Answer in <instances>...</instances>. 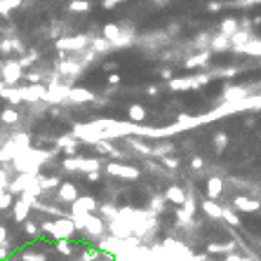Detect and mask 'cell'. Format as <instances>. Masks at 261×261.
<instances>
[{"label": "cell", "mask_w": 261, "mask_h": 261, "mask_svg": "<svg viewBox=\"0 0 261 261\" xmlns=\"http://www.w3.org/2000/svg\"><path fill=\"white\" fill-rule=\"evenodd\" d=\"M165 198H167V202L177 205V207H181L183 202H186V198H188V193L183 191L181 186L172 183V186H167V191H165Z\"/></svg>", "instance_id": "8fae6325"}, {"label": "cell", "mask_w": 261, "mask_h": 261, "mask_svg": "<svg viewBox=\"0 0 261 261\" xmlns=\"http://www.w3.org/2000/svg\"><path fill=\"white\" fill-rule=\"evenodd\" d=\"M235 31H238V21H235L233 17H228V19L221 24V33H226V36H233Z\"/></svg>", "instance_id": "1f68e13d"}, {"label": "cell", "mask_w": 261, "mask_h": 261, "mask_svg": "<svg viewBox=\"0 0 261 261\" xmlns=\"http://www.w3.org/2000/svg\"><path fill=\"white\" fill-rule=\"evenodd\" d=\"M78 196H80L78 186H76V183H71V181H61V186L57 188V200H59V202H64V205H71Z\"/></svg>", "instance_id": "ba28073f"}, {"label": "cell", "mask_w": 261, "mask_h": 261, "mask_svg": "<svg viewBox=\"0 0 261 261\" xmlns=\"http://www.w3.org/2000/svg\"><path fill=\"white\" fill-rule=\"evenodd\" d=\"M0 76H2V85L12 87V85H17V80L21 78V64H14V61L5 64L0 68Z\"/></svg>", "instance_id": "52a82bcc"}, {"label": "cell", "mask_w": 261, "mask_h": 261, "mask_svg": "<svg viewBox=\"0 0 261 261\" xmlns=\"http://www.w3.org/2000/svg\"><path fill=\"white\" fill-rule=\"evenodd\" d=\"M130 146L137 151V153H141V156H151V146H144V144H139L137 139H130Z\"/></svg>", "instance_id": "d6a6232c"}, {"label": "cell", "mask_w": 261, "mask_h": 261, "mask_svg": "<svg viewBox=\"0 0 261 261\" xmlns=\"http://www.w3.org/2000/svg\"><path fill=\"white\" fill-rule=\"evenodd\" d=\"M19 118H21L19 116V111L12 108V106H7V108L0 113V122H2V125H17V122H19Z\"/></svg>", "instance_id": "44dd1931"}, {"label": "cell", "mask_w": 261, "mask_h": 261, "mask_svg": "<svg viewBox=\"0 0 261 261\" xmlns=\"http://www.w3.org/2000/svg\"><path fill=\"white\" fill-rule=\"evenodd\" d=\"M97 209H99V200L94 196H78L71 202L68 214H71V217H73V214H94Z\"/></svg>", "instance_id": "3957f363"}, {"label": "cell", "mask_w": 261, "mask_h": 261, "mask_svg": "<svg viewBox=\"0 0 261 261\" xmlns=\"http://www.w3.org/2000/svg\"><path fill=\"white\" fill-rule=\"evenodd\" d=\"M202 165H205L202 158H193V160H191V167H193V170H202Z\"/></svg>", "instance_id": "74e56055"}, {"label": "cell", "mask_w": 261, "mask_h": 261, "mask_svg": "<svg viewBox=\"0 0 261 261\" xmlns=\"http://www.w3.org/2000/svg\"><path fill=\"white\" fill-rule=\"evenodd\" d=\"M0 247H10V233H7V226L0 223Z\"/></svg>", "instance_id": "836d02e7"}, {"label": "cell", "mask_w": 261, "mask_h": 261, "mask_svg": "<svg viewBox=\"0 0 261 261\" xmlns=\"http://www.w3.org/2000/svg\"><path fill=\"white\" fill-rule=\"evenodd\" d=\"M61 167H64V172H82V174H90V172L101 167V160H99V158L66 156L64 162H61Z\"/></svg>", "instance_id": "7a4b0ae2"}, {"label": "cell", "mask_w": 261, "mask_h": 261, "mask_svg": "<svg viewBox=\"0 0 261 261\" xmlns=\"http://www.w3.org/2000/svg\"><path fill=\"white\" fill-rule=\"evenodd\" d=\"M233 42H231V38L226 36V33H221V36H217V38H212V47L214 50H228Z\"/></svg>", "instance_id": "d4e9b609"}, {"label": "cell", "mask_w": 261, "mask_h": 261, "mask_svg": "<svg viewBox=\"0 0 261 261\" xmlns=\"http://www.w3.org/2000/svg\"><path fill=\"white\" fill-rule=\"evenodd\" d=\"M21 226H24V233L31 235V238H38V235H42V228H40V223H36V221H28V219H26Z\"/></svg>", "instance_id": "4316f807"}, {"label": "cell", "mask_w": 261, "mask_h": 261, "mask_svg": "<svg viewBox=\"0 0 261 261\" xmlns=\"http://www.w3.org/2000/svg\"><path fill=\"white\" fill-rule=\"evenodd\" d=\"M99 217L104 219L106 223L108 221H113V219H118L120 217V207H116V205H111V202H104V205H99Z\"/></svg>", "instance_id": "5bb4252c"}, {"label": "cell", "mask_w": 261, "mask_h": 261, "mask_svg": "<svg viewBox=\"0 0 261 261\" xmlns=\"http://www.w3.org/2000/svg\"><path fill=\"white\" fill-rule=\"evenodd\" d=\"M165 205H167V198H165V193H162V196H153L151 198V212H153V214H160V212H162V209H165Z\"/></svg>", "instance_id": "cb8c5ba5"}, {"label": "cell", "mask_w": 261, "mask_h": 261, "mask_svg": "<svg viewBox=\"0 0 261 261\" xmlns=\"http://www.w3.org/2000/svg\"><path fill=\"white\" fill-rule=\"evenodd\" d=\"M40 228L42 233H47L52 240H71L73 235L78 233L76 223L71 217H59V219H45L40 221Z\"/></svg>", "instance_id": "6da1fadb"}, {"label": "cell", "mask_w": 261, "mask_h": 261, "mask_svg": "<svg viewBox=\"0 0 261 261\" xmlns=\"http://www.w3.org/2000/svg\"><path fill=\"white\" fill-rule=\"evenodd\" d=\"M205 191H207V198H209V200L219 198L223 191H226L223 179H221V177H209V179H207V186H205Z\"/></svg>", "instance_id": "7c38bea8"}, {"label": "cell", "mask_w": 261, "mask_h": 261, "mask_svg": "<svg viewBox=\"0 0 261 261\" xmlns=\"http://www.w3.org/2000/svg\"><path fill=\"white\" fill-rule=\"evenodd\" d=\"M170 90H172V92L193 90V78H172V80H170Z\"/></svg>", "instance_id": "ffe728a7"}, {"label": "cell", "mask_w": 261, "mask_h": 261, "mask_svg": "<svg viewBox=\"0 0 261 261\" xmlns=\"http://www.w3.org/2000/svg\"><path fill=\"white\" fill-rule=\"evenodd\" d=\"M68 99H71L73 104H87V101L94 99V94H92L90 90H71Z\"/></svg>", "instance_id": "d6986e66"}, {"label": "cell", "mask_w": 261, "mask_h": 261, "mask_svg": "<svg viewBox=\"0 0 261 261\" xmlns=\"http://www.w3.org/2000/svg\"><path fill=\"white\" fill-rule=\"evenodd\" d=\"M10 252H12L10 247H0V261H2V259H10Z\"/></svg>", "instance_id": "ab89813d"}, {"label": "cell", "mask_w": 261, "mask_h": 261, "mask_svg": "<svg viewBox=\"0 0 261 261\" xmlns=\"http://www.w3.org/2000/svg\"><path fill=\"white\" fill-rule=\"evenodd\" d=\"M205 249L209 254H231V252H235V245L233 242H209Z\"/></svg>", "instance_id": "2e32d148"}, {"label": "cell", "mask_w": 261, "mask_h": 261, "mask_svg": "<svg viewBox=\"0 0 261 261\" xmlns=\"http://www.w3.org/2000/svg\"><path fill=\"white\" fill-rule=\"evenodd\" d=\"M160 160H162V165H165V167H170V170H177V167H179V160H177V158H172V156H162Z\"/></svg>", "instance_id": "e575fe53"}, {"label": "cell", "mask_w": 261, "mask_h": 261, "mask_svg": "<svg viewBox=\"0 0 261 261\" xmlns=\"http://www.w3.org/2000/svg\"><path fill=\"white\" fill-rule=\"evenodd\" d=\"M31 209H33V205L28 202V200H24V198H17L12 205V219L14 223H24L31 217Z\"/></svg>", "instance_id": "8992f818"}, {"label": "cell", "mask_w": 261, "mask_h": 261, "mask_svg": "<svg viewBox=\"0 0 261 261\" xmlns=\"http://www.w3.org/2000/svg\"><path fill=\"white\" fill-rule=\"evenodd\" d=\"M207 59H209V52H200V54H196L193 59L186 61V68H196V66H200V64H207Z\"/></svg>", "instance_id": "f1b7e54d"}, {"label": "cell", "mask_w": 261, "mask_h": 261, "mask_svg": "<svg viewBox=\"0 0 261 261\" xmlns=\"http://www.w3.org/2000/svg\"><path fill=\"white\" fill-rule=\"evenodd\" d=\"M78 144H80V139L71 132V134H64V137H59L57 141H54V146L59 148V151H64L66 156H76L78 153Z\"/></svg>", "instance_id": "9c48e42d"}, {"label": "cell", "mask_w": 261, "mask_h": 261, "mask_svg": "<svg viewBox=\"0 0 261 261\" xmlns=\"http://www.w3.org/2000/svg\"><path fill=\"white\" fill-rule=\"evenodd\" d=\"M61 186V179L57 177V174H52V177H42L40 174V188L45 191V193H50V191H57Z\"/></svg>", "instance_id": "ac0fdd59"}, {"label": "cell", "mask_w": 261, "mask_h": 261, "mask_svg": "<svg viewBox=\"0 0 261 261\" xmlns=\"http://www.w3.org/2000/svg\"><path fill=\"white\" fill-rule=\"evenodd\" d=\"M233 209H235V212H245V214H252V212H259V209H261V202H259V200H254V198L238 196L233 200Z\"/></svg>", "instance_id": "30bf717a"}, {"label": "cell", "mask_w": 261, "mask_h": 261, "mask_svg": "<svg viewBox=\"0 0 261 261\" xmlns=\"http://www.w3.org/2000/svg\"><path fill=\"white\" fill-rule=\"evenodd\" d=\"M172 151H174V146H172V144H158L156 148H151V156L162 158V156H170Z\"/></svg>", "instance_id": "f546056e"}, {"label": "cell", "mask_w": 261, "mask_h": 261, "mask_svg": "<svg viewBox=\"0 0 261 261\" xmlns=\"http://www.w3.org/2000/svg\"><path fill=\"white\" fill-rule=\"evenodd\" d=\"M120 2H125V0H104V7L106 10H111V7H116V5H120Z\"/></svg>", "instance_id": "f35d334b"}, {"label": "cell", "mask_w": 261, "mask_h": 261, "mask_svg": "<svg viewBox=\"0 0 261 261\" xmlns=\"http://www.w3.org/2000/svg\"><path fill=\"white\" fill-rule=\"evenodd\" d=\"M108 82H111V85H118V82H120V76H118V73H111V76H108Z\"/></svg>", "instance_id": "60d3db41"}, {"label": "cell", "mask_w": 261, "mask_h": 261, "mask_svg": "<svg viewBox=\"0 0 261 261\" xmlns=\"http://www.w3.org/2000/svg\"><path fill=\"white\" fill-rule=\"evenodd\" d=\"M223 261H254L252 257H242V254H235V252H231V254H226V259Z\"/></svg>", "instance_id": "d590c367"}, {"label": "cell", "mask_w": 261, "mask_h": 261, "mask_svg": "<svg viewBox=\"0 0 261 261\" xmlns=\"http://www.w3.org/2000/svg\"><path fill=\"white\" fill-rule=\"evenodd\" d=\"M54 249H57L59 254H64V257H71V254H73L71 240H54Z\"/></svg>", "instance_id": "484cf974"}, {"label": "cell", "mask_w": 261, "mask_h": 261, "mask_svg": "<svg viewBox=\"0 0 261 261\" xmlns=\"http://www.w3.org/2000/svg\"><path fill=\"white\" fill-rule=\"evenodd\" d=\"M71 7H73V10H87L90 5H87L85 0H76V2H71Z\"/></svg>", "instance_id": "8d00e7d4"}, {"label": "cell", "mask_w": 261, "mask_h": 261, "mask_svg": "<svg viewBox=\"0 0 261 261\" xmlns=\"http://www.w3.org/2000/svg\"><path fill=\"white\" fill-rule=\"evenodd\" d=\"M228 146V134H223L219 132L217 137H214V148H217V153H223V148Z\"/></svg>", "instance_id": "4dcf8cb0"}, {"label": "cell", "mask_w": 261, "mask_h": 261, "mask_svg": "<svg viewBox=\"0 0 261 261\" xmlns=\"http://www.w3.org/2000/svg\"><path fill=\"white\" fill-rule=\"evenodd\" d=\"M223 221L228 223V226H240V219H238V214H235L233 207H223Z\"/></svg>", "instance_id": "83f0119b"}, {"label": "cell", "mask_w": 261, "mask_h": 261, "mask_svg": "<svg viewBox=\"0 0 261 261\" xmlns=\"http://www.w3.org/2000/svg\"><path fill=\"white\" fill-rule=\"evenodd\" d=\"M38 174L40 172H17L12 179H10V188H7V191H12L14 196H21L28 186L36 181V177H38Z\"/></svg>", "instance_id": "277c9868"}, {"label": "cell", "mask_w": 261, "mask_h": 261, "mask_svg": "<svg viewBox=\"0 0 261 261\" xmlns=\"http://www.w3.org/2000/svg\"><path fill=\"white\" fill-rule=\"evenodd\" d=\"M19 259L21 261H50V257L45 252H38V249H21Z\"/></svg>", "instance_id": "e0dca14e"}, {"label": "cell", "mask_w": 261, "mask_h": 261, "mask_svg": "<svg viewBox=\"0 0 261 261\" xmlns=\"http://www.w3.org/2000/svg\"><path fill=\"white\" fill-rule=\"evenodd\" d=\"M10 261H21V259H19V257H14V259H10Z\"/></svg>", "instance_id": "b9f144b4"}, {"label": "cell", "mask_w": 261, "mask_h": 261, "mask_svg": "<svg viewBox=\"0 0 261 261\" xmlns=\"http://www.w3.org/2000/svg\"><path fill=\"white\" fill-rule=\"evenodd\" d=\"M106 172H108L111 177H118V179H139V177H141V170H139V167L122 165V162H108V165H106Z\"/></svg>", "instance_id": "5b68a950"}, {"label": "cell", "mask_w": 261, "mask_h": 261, "mask_svg": "<svg viewBox=\"0 0 261 261\" xmlns=\"http://www.w3.org/2000/svg\"><path fill=\"white\" fill-rule=\"evenodd\" d=\"M2 261H10V259H2Z\"/></svg>", "instance_id": "7bdbcfd3"}, {"label": "cell", "mask_w": 261, "mask_h": 261, "mask_svg": "<svg viewBox=\"0 0 261 261\" xmlns=\"http://www.w3.org/2000/svg\"><path fill=\"white\" fill-rule=\"evenodd\" d=\"M85 45H87V40L82 38V36H78V38H64L57 42L59 50H80V47H85Z\"/></svg>", "instance_id": "9a60e30c"}, {"label": "cell", "mask_w": 261, "mask_h": 261, "mask_svg": "<svg viewBox=\"0 0 261 261\" xmlns=\"http://www.w3.org/2000/svg\"><path fill=\"white\" fill-rule=\"evenodd\" d=\"M94 148H97L99 153H104V156H120V151H118L113 144H108V139H99V141L94 144Z\"/></svg>", "instance_id": "7402d4cb"}, {"label": "cell", "mask_w": 261, "mask_h": 261, "mask_svg": "<svg viewBox=\"0 0 261 261\" xmlns=\"http://www.w3.org/2000/svg\"><path fill=\"white\" fill-rule=\"evenodd\" d=\"M127 113H130V120H132V122H137V125L146 120V108H144V106H139V104H132Z\"/></svg>", "instance_id": "603a6c76"}, {"label": "cell", "mask_w": 261, "mask_h": 261, "mask_svg": "<svg viewBox=\"0 0 261 261\" xmlns=\"http://www.w3.org/2000/svg\"><path fill=\"white\" fill-rule=\"evenodd\" d=\"M200 207H202V212H205V214H207L209 219H221L223 217V207L221 205H217V202H214V200H202V205H200Z\"/></svg>", "instance_id": "4fadbf2b"}]
</instances>
